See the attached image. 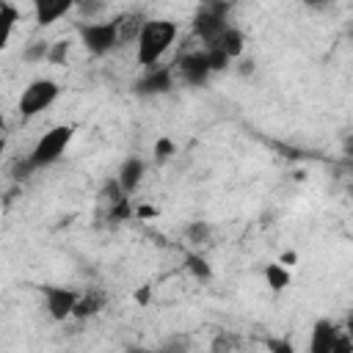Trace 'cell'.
Instances as JSON below:
<instances>
[{
    "label": "cell",
    "mask_w": 353,
    "mask_h": 353,
    "mask_svg": "<svg viewBox=\"0 0 353 353\" xmlns=\"http://www.w3.org/2000/svg\"><path fill=\"white\" fill-rule=\"evenodd\" d=\"M176 39V22L171 19H146L143 30L138 36V63L141 66H157V61L168 52V47Z\"/></svg>",
    "instance_id": "obj_1"
},
{
    "label": "cell",
    "mask_w": 353,
    "mask_h": 353,
    "mask_svg": "<svg viewBox=\"0 0 353 353\" xmlns=\"http://www.w3.org/2000/svg\"><path fill=\"white\" fill-rule=\"evenodd\" d=\"M226 11H229V3L212 0V3H204V6L193 14V33H196L207 47H212V44L223 36V30L229 28Z\"/></svg>",
    "instance_id": "obj_2"
},
{
    "label": "cell",
    "mask_w": 353,
    "mask_h": 353,
    "mask_svg": "<svg viewBox=\"0 0 353 353\" xmlns=\"http://www.w3.org/2000/svg\"><path fill=\"white\" fill-rule=\"evenodd\" d=\"M72 135H74V127H69V124H58V127L47 130V132L36 141V146H33V152H30L33 165H36V168L52 165V163L66 152Z\"/></svg>",
    "instance_id": "obj_3"
},
{
    "label": "cell",
    "mask_w": 353,
    "mask_h": 353,
    "mask_svg": "<svg viewBox=\"0 0 353 353\" xmlns=\"http://www.w3.org/2000/svg\"><path fill=\"white\" fill-rule=\"evenodd\" d=\"M80 41L91 55H108L113 47H119V17L110 22L80 25Z\"/></svg>",
    "instance_id": "obj_4"
},
{
    "label": "cell",
    "mask_w": 353,
    "mask_h": 353,
    "mask_svg": "<svg viewBox=\"0 0 353 353\" xmlns=\"http://www.w3.org/2000/svg\"><path fill=\"white\" fill-rule=\"evenodd\" d=\"M58 94H61V85L55 80L39 77V80H33L22 91V97H19V113L22 116H39L41 110H47L58 99Z\"/></svg>",
    "instance_id": "obj_5"
},
{
    "label": "cell",
    "mask_w": 353,
    "mask_h": 353,
    "mask_svg": "<svg viewBox=\"0 0 353 353\" xmlns=\"http://www.w3.org/2000/svg\"><path fill=\"white\" fill-rule=\"evenodd\" d=\"M44 306H47V314L52 320H66L74 314V306H77V292L69 290V287H44Z\"/></svg>",
    "instance_id": "obj_6"
},
{
    "label": "cell",
    "mask_w": 353,
    "mask_h": 353,
    "mask_svg": "<svg viewBox=\"0 0 353 353\" xmlns=\"http://www.w3.org/2000/svg\"><path fill=\"white\" fill-rule=\"evenodd\" d=\"M176 69L182 74V80L188 85H204L207 77L212 74L210 69V58H207V50H196V52H188L176 61Z\"/></svg>",
    "instance_id": "obj_7"
},
{
    "label": "cell",
    "mask_w": 353,
    "mask_h": 353,
    "mask_svg": "<svg viewBox=\"0 0 353 353\" xmlns=\"http://www.w3.org/2000/svg\"><path fill=\"white\" fill-rule=\"evenodd\" d=\"M171 88H174V72L168 66H149L143 77L135 83L138 97H160V94H168Z\"/></svg>",
    "instance_id": "obj_8"
},
{
    "label": "cell",
    "mask_w": 353,
    "mask_h": 353,
    "mask_svg": "<svg viewBox=\"0 0 353 353\" xmlns=\"http://www.w3.org/2000/svg\"><path fill=\"white\" fill-rule=\"evenodd\" d=\"M74 6H77V0H33L36 25H41V28L55 25V22H58L61 17H66Z\"/></svg>",
    "instance_id": "obj_9"
},
{
    "label": "cell",
    "mask_w": 353,
    "mask_h": 353,
    "mask_svg": "<svg viewBox=\"0 0 353 353\" xmlns=\"http://www.w3.org/2000/svg\"><path fill=\"white\" fill-rule=\"evenodd\" d=\"M336 325L331 320H317L314 331H312V342L309 350L312 353H334V342H336Z\"/></svg>",
    "instance_id": "obj_10"
},
{
    "label": "cell",
    "mask_w": 353,
    "mask_h": 353,
    "mask_svg": "<svg viewBox=\"0 0 353 353\" xmlns=\"http://www.w3.org/2000/svg\"><path fill=\"white\" fill-rule=\"evenodd\" d=\"M143 171H146V165H143V160L141 157H127L124 163H121V168H119V185L124 188V193L130 196L138 185H141V179H143Z\"/></svg>",
    "instance_id": "obj_11"
},
{
    "label": "cell",
    "mask_w": 353,
    "mask_h": 353,
    "mask_svg": "<svg viewBox=\"0 0 353 353\" xmlns=\"http://www.w3.org/2000/svg\"><path fill=\"white\" fill-rule=\"evenodd\" d=\"M105 292L102 290H88L85 295H80L77 298V306H74V314L72 317H77V320H88V317H94V314H99L102 309H105Z\"/></svg>",
    "instance_id": "obj_12"
},
{
    "label": "cell",
    "mask_w": 353,
    "mask_h": 353,
    "mask_svg": "<svg viewBox=\"0 0 353 353\" xmlns=\"http://www.w3.org/2000/svg\"><path fill=\"white\" fill-rule=\"evenodd\" d=\"M262 273H265V281H268V287H270L273 292L287 290V287H290V281H292L290 268H287V265H281V262H268Z\"/></svg>",
    "instance_id": "obj_13"
},
{
    "label": "cell",
    "mask_w": 353,
    "mask_h": 353,
    "mask_svg": "<svg viewBox=\"0 0 353 353\" xmlns=\"http://www.w3.org/2000/svg\"><path fill=\"white\" fill-rule=\"evenodd\" d=\"M143 17L141 14H124L119 17V44H127V41H138L141 30H143Z\"/></svg>",
    "instance_id": "obj_14"
},
{
    "label": "cell",
    "mask_w": 353,
    "mask_h": 353,
    "mask_svg": "<svg viewBox=\"0 0 353 353\" xmlns=\"http://www.w3.org/2000/svg\"><path fill=\"white\" fill-rule=\"evenodd\" d=\"M229 58H240L243 55V44H245V39H243V33L237 30V28H226L223 30V36L215 41Z\"/></svg>",
    "instance_id": "obj_15"
},
{
    "label": "cell",
    "mask_w": 353,
    "mask_h": 353,
    "mask_svg": "<svg viewBox=\"0 0 353 353\" xmlns=\"http://www.w3.org/2000/svg\"><path fill=\"white\" fill-rule=\"evenodd\" d=\"M185 265H188L190 276H196L199 281L212 279V268H210V262H207L201 254H188V256H185Z\"/></svg>",
    "instance_id": "obj_16"
},
{
    "label": "cell",
    "mask_w": 353,
    "mask_h": 353,
    "mask_svg": "<svg viewBox=\"0 0 353 353\" xmlns=\"http://www.w3.org/2000/svg\"><path fill=\"white\" fill-rule=\"evenodd\" d=\"M19 22V8L14 6V3H0V25H3V41L11 36V30H14V25Z\"/></svg>",
    "instance_id": "obj_17"
},
{
    "label": "cell",
    "mask_w": 353,
    "mask_h": 353,
    "mask_svg": "<svg viewBox=\"0 0 353 353\" xmlns=\"http://www.w3.org/2000/svg\"><path fill=\"white\" fill-rule=\"evenodd\" d=\"M210 234H212V226H210L207 221H193V223L185 229V237H188V243H193V245H204V243L210 240Z\"/></svg>",
    "instance_id": "obj_18"
},
{
    "label": "cell",
    "mask_w": 353,
    "mask_h": 353,
    "mask_svg": "<svg viewBox=\"0 0 353 353\" xmlns=\"http://www.w3.org/2000/svg\"><path fill=\"white\" fill-rule=\"evenodd\" d=\"M47 55H50V41H30L22 50V61H28V63H41V61H47Z\"/></svg>",
    "instance_id": "obj_19"
},
{
    "label": "cell",
    "mask_w": 353,
    "mask_h": 353,
    "mask_svg": "<svg viewBox=\"0 0 353 353\" xmlns=\"http://www.w3.org/2000/svg\"><path fill=\"white\" fill-rule=\"evenodd\" d=\"M110 221H130L132 215H135V210H132V204H130V199L124 196V199H119V201H113L110 204Z\"/></svg>",
    "instance_id": "obj_20"
},
{
    "label": "cell",
    "mask_w": 353,
    "mask_h": 353,
    "mask_svg": "<svg viewBox=\"0 0 353 353\" xmlns=\"http://www.w3.org/2000/svg\"><path fill=\"white\" fill-rule=\"evenodd\" d=\"M207 58H210V69H212V72H223V69L229 66V61H232V58H229L218 44L207 47Z\"/></svg>",
    "instance_id": "obj_21"
},
{
    "label": "cell",
    "mask_w": 353,
    "mask_h": 353,
    "mask_svg": "<svg viewBox=\"0 0 353 353\" xmlns=\"http://www.w3.org/2000/svg\"><path fill=\"white\" fill-rule=\"evenodd\" d=\"M174 152H176V146H174V141H171V138H165V135H163V138H157V141H154V160H157V163L171 160V154H174Z\"/></svg>",
    "instance_id": "obj_22"
},
{
    "label": "cell",
    "mask_w": 353,
    "mask_h": 353,
    "mask_svg": "<svg viewBox=\"0 0 353 353\" xmlns=\"http://www.w3.org/2000/svg\"><path fill=\"white\" fill-rule=\"evenodd\" d=\"M83 17H88V19H94V17H99L102 11H105V3L102 0H77V6H74Z\"/></svg>",
    "instance_id": "obj_23"
},
{
    "label": "cell",
    "mask_w": 353,
    "mask_h": 353,
    "mask_svg": "<svg viewBox=\"0 0 353 353\" xmlns=\"http://www.w3.org/2000/svg\"><path fill=\"white\" fill-rule=\"evenodd\" d=\"M66 55H69V41H52L50 44V55H47V61H52V63H63L66 61Z\"/></svg>",
    "instance_id": "obj_24"
},
{
    "label": "cell",
    "mask_w": 353,
    "mask_h": 353,
    "mask_svg": "<svg viewBox=\"0 0 353 353\" xmlns=\"http://www.w3.org/2000/svg\"><path fill=\"white\" fill-rule=\"evenodd\" d=\"M33 168H36V165H33V160H30V154H28L25 160H17V163H14V179H28Z\"/></svg>",
    "instance_id": "obj_25"
},
{
    "label": "cell",
    "mask_w": 353,
    "mask_h": 353,
    "mask_svg": "<svg viewBox=\"0 0 353 353\" xmlns=\"http://www.w3.org/2000/svg\"><path fill=\"white\" fill-rule=\"evenodd\" d=\"M132 298H135L141 306H146V303H149V298H152V284H143V287H141V290H138Z\"/></svg>",
    "instance_id": "obj_26"
},
{
    "label": "cell",
    "mask_w": 353,
    "mask_h": 353,
    "mask_svg": "<svg viewBox=\"0 0 353 353\" xmlns=\"http://www.w3.org/2000/svg\"><path fill=\"white\" fill-rule=\"evenodd\" d=\"M154 215H157V207H152V204L135 207V218H154Z\"/></svg>",
    "instance_id": "obj_27"
},
{
    "label": "cell",
    "mask_w": 353,
    "mask_h": 353,
    "mask_svg": "<svg viewBox=\"0 0 353 353\" xmlns=\"http://www.w3.org/2000/svg\"><path fill=\"white\" fill-rule=\"evenodd\" d=\"M279 262H281V265H287V268H292V265L298 262V254H295V251H284Z\"/></svg>",
    "instance_id": "obj_28"
},
{
    "label": "cell",
    "mask_w": 353,
    "mask_h": 353,
    "mask_svg": "<svg viewBox=\"0 0 353 353\" xmlns=\"http://www.w3.org/2000/svg\"><path fill=\"white\" fill-rule=\"evenodd\" d=\"M270 350H279V353H292V345L290 342H268Z\"/></svg>",
    "instance_id": "obj_29"
},
{
    "label": "cell",
    "mask_w": 353,
    "mask_h": 353,
    "mask_svg": "<svg viewBox=\"0 0 353 353\" xmlns=\"http://www.w3.org/2000/svg\"><path fill=\"white\" fill-rule=\"evenodd\" d=\"M309 8H325V6H331L334 0H303Z\"/></svg>",
    "instance_id": "obj_30"
},
{
    "label": "cell",
    "mask_w": 353,
    "mask_h": 353,
    "mask_svg": "<svg viewBox=\"0 0 353 353\" xmlns=\"http://www.w3.org/2000/svg\"><path fill=\"white\" fill-rule=\"evenodd\" d=\"M251 72H254V61H248V58H245V61L240 63V74H251Z\"/></svg>",
    "instance_id": "obj_31"
},
{
    "label": "cell",
    "mask_w": 353,
    "mask_h": 353,
    "mask_svg": "<svg viewBox=\"0 0 353 353\" xmlns=\"http://www.w3.org/2000/svg\"><path fill=\"white\" fill-rule=\"evenodd\" d=\"M345 152H347V154H353V135L345 141Z\"/></svg>",
    "instance_id": "obj_32"
},
{
    "label": "cell",
    "mask_w": 353,
    "mask_h": 353,
    "mask_svg": "<svg viewBox=\"0 0 353 353\" xmlns=\"http://www.w3.org/2000/svg\"><path fill=\"white\" fill-rule=\"evenodd\" d=\"M347 334L353 336V312H350V317H347Z\"/></svg>",
    "instance_id": "obj_33"
}]
</instances>
